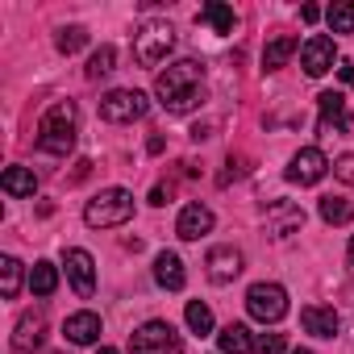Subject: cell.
Returning a JSON list of instances; mask_svg holds the SVG:
<instances>
[{
  "mask_svg": "<svg viewBox=\"0 0 354 354\" xmlns=\"http://www.w3.org/2000/svg\"><path fill=\"white\" fill-rule=\"evenodd\" d=\"M154 96H158V104H162L171 117H184V113L201 109V104H205V63H196V59L171 63L167 71H158Z\"/></svg>",
  "mask_w": 354,
  "mask_h": 354,
  "instance_id": "obj_1",
  "label": "cell"
},
{
  "mask_svg": "<svg viewBox=\"0 0 354 354\" xmlns=\"http://www.w3.org/2000/svg\"><path fill=\"white\" fill-rule=\"evenodd\" d=\"M71 146H75V104L71 100H59L38 121V150L42 154H55V158H67Z\"/></svg>",
  "mask_w": 354,
  "mask_h": 354,
  "instance_id": "obj_2",
  "label": "cell"
},
{
  "mask_svg": "<svg viewBox=\"0 0 354 354\" xmlns=\"http://www.w3.org/2000/svg\"><path fill=\"white\" fill-rule=\"evenodd\" d=\"M129 217H133V196L125 188H109L96 201H88V209H84V221L92 230H113V225H125Z\"/></svg>",
  "mask_w": 354,
  "mask_h": 354,
  "instance_id": "obj_3",
  "label": "cell"
},
{
  "mask_svg": "<svg viewBox=\"0 0 354 354\" xmlns=\"http://www.w3.org/2000/svg\"><path fill=\"white\" fill-rule=\"evenodd\" d=\"M175 46V30L167 21H146L138 34H133V59L142 67H158Z\"/></svg>",
  "mask_w": 354,
  "mask_h": 354,
  "instance_id": "obj_4",
  "label": "cell"
},
{
  "mask_svg": "<svg viewBox=\"0 0 354 354\" xmlns=\"http://www.w3.org/2000/svg\"><path fill=\"white\" fill-rule=\"evenodd\" d=\"M129 354H184V342L167 321H146L129 333Z\"/></svg>",
  "mask_w": 354,
  "mask_h": 354,
  "instance_id": "obj_5",
  "label": "cell"
},
{
  "mask_svg": "<svg viewBox=\"0 0 354 354\" xmlns=\"http://www.w3.org/2000/svg\"><path fill=\"white\" fill-rule=\"evenodd\" d=\"M246 308H250L254 321L275 325V321L288 317V292H283L279 283H250V292H246Z\"/></svg>",
  "mask_w": 354,
  "mask_h": 354,
  "instance_id": "obj_6",
  "label": "cell"
},
{
  "mask_svg": "<svg viewBox=\"0 0 354 354\" xmlns=\"http://www.w3.org/2000/svg\"><path fill=\"white\" fill-rule=\"evenodd\" d=\"M146 96L138 92V88H117V92H109V96H100V117L104 121H113V125H125V121H138V117H146Z\"/></svg>",
  "mask_w": 354,
  "mask_h": 354,
  "instance_id": "obj_7",
  "label": "cell"
},
{
  "mask_svg": "<svg viewBox=\"0 0 354 354\" xmlns=\"http://www.w3.org/2000/svg\"><path fill=\"white\" fill-rule=\"evenodd\" d=\"M325 171H329V158H325L317 146H304V150H296L292 162H288V180L300 184V188H308V184H321V180H325Z\"/></svg>",
  "mask_w": 354,
  "mask_h": 354,
  "instance_id": "obj_8",
  "label": "cell"
},
{
  "mask_svg": "<svg viewBox=\"0 0 354 354\" xmlns=\"http://www.w3.org/2000/svg\"><path fill=\"white\" fill-rule=\"evenodd\" d=\"M337 63V46H333V38H325V34H313L304 46H300V67H304V75H325L329 67Z\"/></svg>",
  "mask_w": 354,
  "mask_h": 354,
  "instance_id": "obj_9",
  "label": "cell"
},
{
  "mask_svg": "<svg viewBox=\"0 0 354 354\" xmlns=\"http://www.w3.org/2000/svg\"><path fill=\"white\" fill-rule=\"evenodd\" d=\"M42 337H46V313L42 308L21 313V321L13 329V354H34L42 346Z\"/></svg>",
  "mask_w": 354,
  "mask_h": 354,
  "instance_id": "obj_10",
  "label": "cell"
},
{
  "mask_svg": "<svg viewBox=\"0 0 354 354\" xmlns=\"http://www.w3.org/2000/svg\"><path fill=\"white\" fill-rule=\"evenodd\" d=\"M63 267H67V279H71V288L88 300L92 292H96V263H92V254L88 250H67V259H63Z\"/></svg>",
  "mask_w": 354,
  "mask_h": 354,
  "instance_id": "obj_11",
  "label": "cell"
},
{
  "mask_svg": "<svg viewBox=\"0 0 354 354\" xmlns=\"http://www.w3.org/2000/svg\"><path fill=\"white\" fill-rule=\"evenodd\" d=\"M205 267H209V279H213V283H234V279L242 275V250H234V246H213L209 259H205Z\"/></svg>",
  "mask_w": 354,
  "mask_h": 354,
  "instance_id": "obj_12",
  "label": "cell"
},
{
  "mask_svg": "<svg viewBox=\"0 0 354 354\" xmlns=\"http://www.w3.org/2000/svg\"><path fill=\"white\" fill-rule=\"evenodd\" d=\"M300 325H304V333H313V337H333V333L342 329V317H337L329 304H304V308H300Z\"/></svg>",
  "mask_w": 354,
  "mask_h": 354,
  "instance_id": "obj_13",
  "label": "cell"
},
{
  "mask_svg": "<svg viewBox=\"0 0 354 354\" xmlns=\"http://www.w3.org/2000/svg\"><path fill=\"white\" fill-rule=\"evenodd\" d=\"M209 230H213V209H205V205H184L180 221H175V234H180L184 242H201Z\"/></svg>",
  "mask_w": 354,
  "mask_h": 354,
  "instance_id": "obj_14",
  "label": "cell"
},
{
  "mask_svg": "<svg viewBox=\"0 0 354 354\" xmlns=\"http://www.w3.org/2000/svg\"><path fill=\"white\" fill-rule=\"evenodd\" d=\"M317 104H321V133H346L350 129V121H346V96L342 92H321Z\"/></svg>",
  "mask_w": 354,
  "mask_h": 354,
  "instance_id": "obj_15",
  "label": "cell"
},
{
  "mask_svg": "<svg viewBox=\"0 0 354 354\" xmlns=\"http://www.w3.org/2000/svg\"><path fill=\"white\" fill-rule=\"evenodd\" d=\"M154 279H158V288H167V292H180V288L188 283V275H184V263H180V254L162 250V254L154 259Z\"/></svg>",
  "mask_w": 354,
  "mask_h": 354,
  "instance_id": "obj_16",
  "label": "cell"
},
{
  "mask_svg": "<svg viewBox=\"0 0 354 354\" xmlns=\"http://www.w3.org/2000/svg\"><path fill=\"white\" fill-rule=\"evenodd\" d=\"M63 333H67V342H75V346H92V342L100 337V317H96V313H71L67 325H63Z\"/></svg>",
  "mask_w": 354,
  "mask_h": 354,
  "instance_id": "obj_17",
  "label": "cell"
},
{
  "mask_svg": "<svg viewBox=\"0 0 354 354\" xmlns=\"http://www.w3.org/2000/svg\"><path fill=\"white\" fill-rule=\"evenodd\" d=\"M0 188H5L9 196H17V201H26V196L38 192V175L26 171V167H9L5 175H0Z\"/></svg>",
  "mask_w": 354,
  "mask_h": 354,
  "instance_id": "obj_18",
  "label": "cell"
},
{
  "mask_svg": "<svg viewBox=\"0 0 354 354\" xmlns=\"http://www.w3.org/2000/svg\"><path fill=\"white\" fill-rule=\"evenodd\" d=\"M196 21L213 26V34H234V30H238V17H234V9H230V5H221V0H209V5L201 9V17H196Z\"/></svg>",
  "mask_w": 354,
  "mask_h": 354,
  "instance_id": "obj_19",
  "label": "cell"
},
{
  "mask_svg": "<svg viewBox=\"0 0 354 354\" xmlns=\"http://www.w3.org/2000/svg\"><path fill=\"white\" fill-rule=\"evenodd\" d=\"M271 213H275V217H271V234H275V238H288V234H296V230L304 225V213H300L296 205L275 201V205H271Z\"/></svg>",
  "mask_w": 354,
  "mask_h": 354,
  "instance_id": "obj_20",
  "label": "cell"
},
{
  "mask_svg": "<svg viewBox=\"0 0 354 354\" xmlns=\"http://www.w3.org/2000/svg\"><path fill=\"white\" fill-rule=\"evenodd\" d=\"M300 50V38H292V34H283V38H275V42H267V55H263V67L267 71H279L292 55Z\"/></svg>",
  "mask_w": 354,
  "mask_h": 354,
  "instance_id": "obj_21",
  "label": "cell"
},
{
  "mask_svg": "<svg viewBox=\"0 0 354 354\" xmlns=\"http://www.w3.org/2000/svg\"><path fill=\"white\" fill-rule=\"evenodd\" d=\"M217 342H221V354H254V342H250L246 325H225L217 333Z\"/></svg>",
  "mask_w": 354,
  "mask_h": 354,
  "instance_id": "obj_22",
  "label": "cell"
},
{
  "mask_svg": "<svg viewBox=\"0 0 354 354\" xmlns=\"http://www.w3.org/2000/svg\"><path fill=\"white\" fill-rule=\"evenodd\" d=\"M59 288V267L55 263H34L30 267V292L34 296H55Z\"/></svg>",
  "mask_w": 354,
  "mask_h": 354,
  "instance_id": "obj_23",
  "label": "cell"
},
{
  "mask_svg": "<svg viewBox=\"0 0 354 354\" xmlns=\"http://www.w3.org/2000/svg\"><path fill=\"white\" fill-rule=\"evenodd\" d=\"M0 292H5V300H17L21 296V263L13 254L0 259Z\"/></svg>",
  "mask_w": 354,
  "mask_h": 354,
  "instance_id": "obj_24",
  "label": "cell"
},
{
  "mask_svg": "<svg viewBox=\"0 0 354 354\" xmlns=\"http://www.w3.org/2000/svg\"><path fill=\"white\" fill-rule=\"evenodd\" d=\"M325 21L333 34H354V5L350 0H333V5L325 9Z\"/></svg>",
  "mask_w": 354,
  "mask_h": 354,
  "instance_id": "obj_25",
  "label": "cell"
},
{
  "mask_svg": "<svg viewBox=\"0 0 354 354\" xmlns=\"http://www.w3.org/2000/svg\"><path fill=\"white\" fill-rule=\"evenodd\" d=\"M113 71H117V50H113V46L92 50V59H88L84 75H88V80H104V75H113Z\"/></svg>",
  "mask_w": 354,
  "mask_h": 354,
  "instance_id": "obj_26",
  "label": "cell"
},
{
  "mask_svg": "<svg viewBox=\"0 0 354 354\" xmlns=\"http://www.w3.org/2000/svg\"><path fill=\"white\" fill-rule=\"evenodd\" d=\"M321 217H325L329 225H346V221L354 217V205L342 201V196H321Z\"/></svg>",
  "mask_w": 354,
  "mask_h": 354,
  "instance_id": "obj_27",
  "label": "cell"
},
{
  "mask_svg": "<svg viewBox=\"0 0 354 354\" xmlns=\"http://www.w3.org/2000/svg\"><path fill=\"white\" fill-rule=\"evenodd\" d=\"M55 46H59V55H75V50L88 46V30L84 26H63L59 38H55Z\"/></svg>",
  "mask_w": 354,
  "mask_h": 354,
  "instance_id": "obj_28",
  "label": "cell"
},
{
  "mask_svg": "<svg viewBox=\"0 0 354 354\" xmlns=\"http://www.w3.org/2000/svg\"><path fill=\"white\" fill-rule=\"evenodd\" d=\"M184 317H188V329H192V333H201V337H209V333H213V308H209V304L192 300Z\"/></svg>",
  "mask_w": 354,
  "mask_h": 354,
  "instance_id": "obj_29",
  "label": "cell"
},
{
  "mask_svg": "<svg viewBox=\"0 0 354 354\" xmlns=\"http://www.w3.org/2000/svg\"><path fill=\"white\" fill-rule=\"evenodd\" d=\"M242 175H246V158H242V154H230V158H225V171L217 175V184L230 188L234 180H242Z\"/></svg>",
  "mask_w": 354,
  "mask_h": 354,
  "instance_id": "obj_30",
  "label": "cell"
},
{
  "mask_svg": "<svg viewBox=\"0 0 354 354\" xmlns=\"http://www.w3.org/2000/svg\"><path fill=\"white\" fill-rule=\"evenodd\" d=\"M283 350H288L283 333H259L254 337V354H283Z\"/></svg>",
  "mask_w": 354,
  "mask_h": 354,
  "instance_id": "obj_31",
  "label": "cell"
},
{
  "mask_svg": "<svg viewBox=\"0 0 354 354\" xmlns=\"http://www.w3.org/2000/svg\"><path fill=\"white\" fill-rule=\"evenodd\" d=\"M333 175L342 184H354V154H342L337 162H333Z\"/></svg>",
  "mask_w": 354,
  "mask_h": 354,
  "instance_id": "obj_32",
  "label": "cell"
},
{
  "mask_svg": "<svg viewBox=\"0 0 354 354\" xmlns=\"http://www.w3.org/2000/svg\"><path fill=\"white\" fill-rule=\"evenodd\" d=\"M300 21H304V26L321 21V9H317V5H304V9H300Z\"/></svg>",
  "mask_w": 354,
  "mask_h": 354,
  "instance_id": "obj_33",
  "label": "cell"
},
{
  "mask_svg": "<svg viewBox=\"0 0 354 354\" xmlns=\"http://www.w3.org/2000/svg\"><path fill=\"white\" fill-rule=\"evenodd\" d=\"M167 201H171V188L154 184V192H150V205H167Z\"/></svg>",
  "mask_w": 354,
  "mask_h": 354,
  "instance_id": "obj_34",
  "label": "cell"
},
{
  "mask_svg": "<svg viewBox=\"0 0 354 354\" xmlns=\"http://www.w3.org/2000/svg\"><path fill=\"white\" fill-rule=\"evenodd\" d=\"M192 138H196V142H205V138H213V125H196V129H192Z\"/></svg>",
  "mask_w": 354,
  "mask_h": 354,
  "instance_id": "obj_35",
  "label": "cell"
},
{
  "mask_svg": "<svg viewBox=\"0 0 354 354\" xmlns=\"http://www.w3.org/2000/svg\"><path fill=\"white\" fill-rule=\"evenodd\" d=\"M342 80H346V84L354 88V63H346V67H342Z\"/></svg>",
  "mask_w": 354,
  "mask_h": 354,
  "instance_id": "obj_36",
  "label": "cell"
},
{
  "mask_svg": "<svg viewBox=\"0 0 354 354\" xmlns=\"http://www.w3.org/2000/svg\"><path fill=\"white\" fill-rule=\"evenodd\" d=\"M96 354H121V350H113V346H100V350H96Z\"/></svg>",
  "mask_w": 354,
  "mask_h": 354,
  "instance_id": "obj_37",
  "label": "cell"
},
{
  "mask_svg": "<svg viewBox=\"0 0 354 354\" xmlns=\"http://www.w3.org/2000/svg\"><path fill=\"white\" fill-rule=\"evenodd\" d=\"M292 354H313V350H300V346H296V350H292Z\"/></svg>",
  "mask_w": 354,
  "mask_h": 354,
  "instance_id": "obj_38",
  "label": "cell"
},
{
  "mask_svg": "<svg viewBox=\"0 0 354 354\" xmlns=\"http://www.w3.org/2000/svg\"><path fill=\"white\" fill-rule=\"evenodd\" d=\"M350 263H354V238H350Z\"/></svg>",
  "mask_w": 354,
  "mask_h": 354,
  "instance_id": "obj_39",
  "label": "cell"
}]
</instances>
